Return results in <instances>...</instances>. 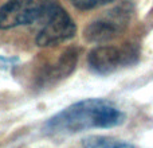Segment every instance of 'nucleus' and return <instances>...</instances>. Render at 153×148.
<instances>
[{
  "instance_id": "f03ea898",
  "label": "nucleus",
  "mask_w": 153,
  "mask_h": 148,
  "mask_svg": "<svg viewBox=\"0 0 153 148\" xmlns=\"http://www.w3.org/2000/svg\"><path fill=\"white\" fill-rule=\"evenodd\" d=\"M61 7L58 0H7L0 7V30L40 23V27Z\"/></svg>"
},
{
  "instance_id": "7ed1b4c3",
  "label": "nucleus",
  "mask_w": 153,
  "mask_h": 148,
  "mask_svg": "<svg viewBox=\"0 0 153 148\" xmlns=\"http://www.w3.org/2000/svg\"><path fill=\"white\" fill-rule=\"evenodd\" d=\"M134 5L129 0L120 3L90 22L83 30V39L94 45H105L122 35L132 22Z\"/></svg>"
},
{
  "instance_id": "423d86ee",
  "label": "nucleus",
  "mask_w": 153,
  "mask_h": 148,
  "mask_svg": "<svg viewBox=\"0 0 153 148\" xmlns=\"http://www.w3.org/2000/svg\"><path fill=\"white\" fill-rule=\"evenodd\" d=\"M79 59V49L78 47H69L61 53V55L53 62L47 65L43 70L42 75L39 77L40 82L43 85H50L61 81V79L69 77L75 70L76 64Z\"/></svg>"
},
{
  "instance_id": "39448f33",
  "label": "nucleus",
  "mask_w": 153,
  "mask_h": 148,
  "mask_svg": "<svg viewBox=\"0 0 153 148\" xmlns=\"http://www.w3.org/2000/svg\"><path fill=\"white\" fill-rule=\"evenodd\" d=\"M76 24L63 7H59L38 31L35 43L39 47H53L74 38Z\"/></svg>"
},
{
  "instance_id": "f257e3e1",
  "label": "nucleus",
  "mask_w": 153,
  "mask_h": 148,
  "mask_svg": "<svg viewBox=\"0 0 153 148\" xmlns=\"http://www.w3.org/2000/svg\"><path fill=\"white\" fill-rule=\"evenodd\" d=\"M126 114L105 98H85L59 111L45 121L47 136H67L90 129H109L125 123Z\"/></svg>"
},
{
  "instance_id": "6e6552de",
  "label": "nucleus",
  "mask_w": 153,
  "mask_h": 148,
  "mask_svg": "<svg viewBox=\"0 0 153 148\" xmlns=\"http://www.w3.org/2000/svg\"><path fill=\"white\" fill-rule=\"evenodd\" d=\"M69 1L79 11H90L103 7V5L111 4V3L117 1V0H69Z\"/></svg>"
},
{
  "instance_id": "0eeeda50",
  "label": "nucleus",
  "mask_w": 153,
  "mask_h": 148,
  "mask_svg": "<svg viewBox=\"0 0 153 148\" xmlns=\"http://www.w3.org/2000/svg\"><path fill=\"white\" fill-rule=\"evenodd\" d=\"M83 148H134V146L128 141L118 140L111 136L90 135L82 140Z\"/></svg>"
},
{
  "instance_id": "20e7f679",
  "label": "nucleus",
  "mask_w": 153,
  "mask_h": 148,
  "mask_svg": "<svg viewBox=\"0 0 153 148\" xmlns=\"http://www.w3.org/2000/svg\"><path fill=\"white\" fill-rule=\"evenodd\" d=\"M140 46L133 42L122 45H100L87 55L89 69L97 75H110L136 65L140 59Z\"/></svg>"
}]
</instances>
